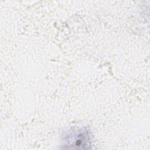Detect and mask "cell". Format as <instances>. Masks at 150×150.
I'll list each match as a JSON object with an SVG mask.
<instances>
[{
    "label": "cell",
    "instance_id": "obj_1",
    "mask_svg": "<svg viewBox=\"0 0 150 150\" xmlns=\"http://www.w3.org/2000/svg\"><path fill=\"white\" fill-rule=\"evenodd\" d=\"M62 144L66 149H89L91 134L86 127L70 129L63 135Z\"/></svg>",
    "mask_w": 150,
    "mask_h": 150
}]
</instances>
